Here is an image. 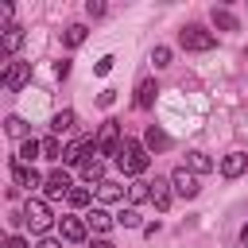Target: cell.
Returning <instances> with one entry per match:
<instances>
[{
  "instance_id": "1",
  "label": "cell",
  "mask_w": 248,
  "mask_h": 248,
  "mask_svg": "<svg viewBox=\"0 0 248 248\" xmlns=\"http://www.w3.org/2000/svg\"><path fill=\"white\" fill-rule=\"evenodd\" d=\"M116 167L132 178H140L147 167H151V151L143 147V140H124V151L116 155Z\"/></svg>"
},
{
  "instance_id": "2",
  "label": "cell",
  "mask_w": 248,
  "mask_h": 248,
  "mask_svg": "<svg viewBox=\"0 0 248 248\" xmlns=\"http://www.w3.org/2000/svg\"><path fill=\"white\" fill-rule=\"evenodd\" d=\"M124 151V140H120V120H105L101 124V132H97V155H105V159H116Z\"/></svg>"
},
{
  "instance_id": "3",
  "label": "cell",
  "mask_w": 248,
  "mask_h": 248,
  "mask_svg": "<svg viewBox=\"0 0 248 248\" xmlns=\"http://www.w3.org/2000/svg\"><path fill=\"white\" fill-rule=\"evenodd\" d=\"M178 46H182V50H213V46H217V35L205 31V27H198V23H186V27L178 31Z\"/></svg>"
},
{
  "instance_id": "4",
  "label": "cell",
  "mask_w": 248,
  "mask_h": 248,
  "mask_svg": "<svg viewBox=\"0 0 248 248\" xmlns=\"http://www.w3.org/2000/svg\"><path fill=\"white\" fill-rule=\"evenodd\" d=\"M23 221L31 225V232H39V236H46V229H50V221H54V213H50V205H46L43 198H27V205H23Z\"/></svg>"
},
{
  "instance_id": "5",
  "label": "cell",
  "mask_w": 248,
  "mask_h": 248,
  "mask_svg": "<svg viewBox=\"0 0 248 248\" xmlns=\"http://www.w3.org/2000/svg\"><path fill=\"white\" fill-rule=\"evenodd\" d=\"M89 155H97V136H81V140H74V143L66 147L62 163H66V167H81V163H89Z\"/></svg>"
},
{
  "instance_id": "6",
  "label": "cell",
  "mask_w": 248,
  "mask_h": 248,
  "mask_svg": "<svg viewBox=\"0 0 248 248\" xmlns=\"http://www.w3.org/2000/svg\"><path fill=\"white\" fill-rule=\"evenodd\" d=\"M170 186H174V194H178V198H186V202H190V198H198V190H202V186H198V174H194L186 163L170 170Z\"/></svg>"
},
{
  "instance_id": "7",
  "label": "cell",
  "mask_w": 248,
  "mask_h": 248,
  "mask_svg": "<svg viewBox=\"0 0 248 248\" xmlns=\"http://www.w3.org/2000/svg\"><path fill=\"white\" fill-rule=\"evenodd\" d=\"M70 190H74V182H70V174H66L62 167H54V170L46 174V182H43V194H46V198H62V194L70 198Z\"/></svg>"
},
{
  "instance_id": "8",
  "label": "cell",
  "mask_w": 248,
  "mask_h": 248,
  "mask_svg": "<svg viewBox=\"0 0 248 248\" xmlns=\"http://www.w3.org/2000/svg\"><path fill=\"white\" fill-rule=\"evenodd\" d=\"M12 178H16V186H23V190H39V186L46 182L35 167H23V163H12Z\"/></svg>"
},
{
  "instance_id": "9",
  "label": "cell",
  "mask_w": 248,
  "mask_h": 248,
  "mask_svg": "<svg viewBox=\"0 0 248 248\" xmlns=\"http://www.w3.org/2000/svg\"><path fill=\"white\" fill-rule=\"evenodd\" d=\"M27 78H31V66H27V62H8L0 81H4V89H19Z\"/></svg>"
},
{
  "instance_id": "10",
  "label": "cell",
  "mask_w": 248,
  "mask_h": 248,
  "mask_svg": "<svg viewBox=\"0 0 248 248\" xmlns=\"http://www.w3.org/2000/svg\"><path fill=\"white\" fill-rule=\"evenodd\" d=\"M244 170H248V155H244V151H229V155L221 159V174H225V178H240Z\"/></svg>"
},
{
  "instance_id": "11",
  "label": "cell",
  "mask_w": 248,
  "mask_h": 248,
  "mask_svg": "<svg viewBox=\"0 0 248 248\" xmlns=\"http://www.w3.org/2000/svg\"><path fill=\"white\" fill-rule=\"evenodd\" d=\"M85 225H89L93 232H101V236H105V232H108V229L116 225V217H112V213H108L105 205H93V209H89V217H85Z\"/></svg>"
},
{
  "instance_id": "12",
  "label": "cell",
  "mask_w": 248,
  "mask_h": 248,
  "mask_svg": "<svg viewBox=\"0 0 248 248\" xmlns=\"http://www.w3.org/2000/svg\"><path fill=\"white\" fill-rule=\"evenodd\" d=\"M58 232H62V240L78 244V240H85L89 225H85V221H78V217H62V221H58Z\"/></svg>"
},
{
  "instance_id": "13",
  "label": "cell",
  "mask_w": 248,
  "mask_h": 248,
  "mask_svg": "<svg viewBox=\"0 0 248 248\" xmlns=\"http://www.w3.org/2000/svg\"><path fill=\"white\" fill-rule=\"evenodd\" d=\"M155 93H159L155 78H143V81L136 85V108H140V112H147V108L155 105Z\"/></svg>"
},
{
  "instance_id": "14",
  "label": "cell",
  "mask_w": 248,
  "mask_h": 248,
  "mask_svg": "<svg viewBox=\"0 0 248 248\" xmlns=\"http://www.w3.org/2000/svg\"><path fill=\"white\" fill-rule=\"evenodd\" d=\"M19 46H23V27H19V23H8V27H4V46H0V54L12 58Z\"/></svg>"
},
{
  "instance_id": "15",
  "label": "cell",
  "mask_w": 248,
  "mask_h": 248,
  "mask_svg": "<svg viewBox=\"0 0 248 248\" xmlns=\"http://www.w3.org/2000/svg\"><path fill=\"white\" fill-rule=\"evenodd\" d=\"M170 198H174L170 178H155V182H151V202H155V209H167V205H170Z\"/></svg>"
},
{
  "instance_id": "16",
  "label": "cell",
  "mask_w": 248,
  "mask_h": 248,
  "mask_svg": "<svg viewBox=\"0 0 248 248\" xmlns=\"http://www.w3.org/2000/svg\"><path fill=\"white\" fill-rule=\"evenodd\" d=\"M143 147H147V151H167V147H170V136H167L163 128L147 124V132H143Z\"/></svg>"
},
{
  "instance_id": "17",
  "label": "cell",
  "mask_w": 248,
  "mask_h": 248,
  "mask_svg": "<svg viewBox=\"0 0 248 248\" xmlns=\"http://www.w3.org/2000/svg\"><path fill=\"white\" fill-rule=\"evenodd\" d=\"M35 159H43V140H35V136H31V140H23V143H19V155H16V163L31 167Z\"/></svg>"
},
{
  "instance_id": "18",
  "label": "cell",
  "mask_w": 248,
  "mask_h": 248,
  "mask_svg": "<svg viewBox=\"0 0 248 248\" xmlns=\"http://www.w3.org/2000/svg\"><path fill=\"white\" fill-rule=\"evenodd\" d=\"M85 35H89V27H85V23H70V27L62 31V46H70V50H78V46L85 43Z\"/></svg>"
},
{
  "instance_id": "19",
  "label": "cell",
  "mask_w": 248,
  "mask_h": 248,
  "mask_svg": "<svg viewBox=\"0 0 248 248\" xmlns=\"http://www.w3.org/2000/svg\"><path fill=\"white\" fill-rule=\"evenodd\" d=\"M97 198H101L105 205H112V202H124V186H120V182H112V178H105V182L97 186Z\"/></svg>"
},
{
  "instance_id": "20",
  "label": "cell",
  "mask_w": 248,
  "mask_h": 248,
  "mask_svg": "<svg viewBox=\"0 0 248 248\" xmlns=\"http://www.w3.org/2000/svg\"><path fill=\"white\" fill-rule=\"evenodd\" d=\"M209 19H213V27H217V31H236V27H240V23H236V16H232L229 8H213V12H209Z\"/></svg>"
},
{
  "instance_id": "21",
  "label": "cell",
  "mask_w": 248,
  "mask_h": 248,
  "mask_svg": "<svg viewBox=\"0 0 248 248\" xmlns=\"http://www.w3.org/2000/svg\"><path fill=\"white\" fill-rule=\"evenodd\" d=\"M186 167H190L194 174H209V170H213V159H209L205 151H186Z\"/></svg>"
},
{
  "instance_id": "22",
  "label": "cell",
  "mask_w": 248,
  "mask_h": 248,
  "mask_svg": "<svg viewBox=\"0 0 248 248\" xmlns=\"http://www.w3.org/2000/svg\"><path fill=\"white\" fill-rule=\"evenodd\" d=\"M81 178H85L89 186H101V182H105V163H101V159L81 163Z\"/></svg>"
},
{
  "instance_id": "23",
  "label": "cell",
  "mask_w": 248,
  "mask_h": 248,
  "mask_svg": "<svg viewBox=\"0 0 248 248\" xmlns=\"http://www.w3.org/2000/svg\"><path fill=\"white\" fill-rule=\"evenodd\" d=\"M74 120H78V116H74V108H62V112H54V116H50V132H54V136H62V132H70V128H74Z\"/></svg>"
},
{
  "instance_id": "24",
  "label": "cell",
  "mask_w": 248,
  "mask_h": 248,
  "mask_svg": "<svg viewBox=\"0 0 248 248\" xmlns=\"http://www.w3.org/2000/svg\"><path fill=\"white\" fill-rule=\"evenodd\" d=\"M66 151H62V143H58V136H46L43 140V159H50V163H58Z\"/></svg>"
},
{
  "instance_id": "25",
  "label": "cell",
  "mask_w": 248,
  "mask_h": 248,
  "mask_svg": "<svg viewBox=\"0 0 248 248\" xmlns=\"http://www.w3.org/2000/svg\"><path fill=\"white\" fill-rule=\"evenodd\" d=\"M128 198H132V205L151 202V182H132V186H128Z\"/></svg>"
},
{
  "instance_id": "26",
  "label": "cell",
  "mask_w": 248,
  "mask_h": 248,
  "mask_svg": "<svg viewBox=\"0 0 248 248\" xmlns=\"http://www.w3.org/2000/svg\"><path fill=\"white\" fill-rule=\"evenodd\" d=\"M116 225H124V229H140V225H143V221H140V209H136V205L120 209V213H116Z\"/></svg>"
},
{
  "instance_id": "27",
  "label": "cell",
  "mask_w": 248,
  "mask_h": 248,
  "mask_svg": "<svg viewBox=\"0 0 248 248\" xmlns=\"http://www.w3.org/2000/svg\"><path fill=\"white\" fill-rule=\"evenodd\" d=\"M4 128H8V136H16L19 143H23V140H31V136H27V124H23L19 116H8V120H4Z\"/></svg>"
},
{
  "instance_id": "28",
  "label": "cell",
  "mask_w": 248,
  "mask_h": 248,
  "mask_svg": "<svg viewBox=\"0 0 248 248\" xmlns=\"http://www.w3.org/2000/svg\"><path fill=\"white\" fill-rule=\"evenodd\" d=\"M66 202H70V205H74V209H85V205H89V202H93V194H89V190H85V186H74V190H70V198H66Z\"/></svg>"
},
{
  "instance_id": "29",
  "label": "cell",
  "mask_w": 248,
  "mask_h": 248,
  "mask_svg": "<svg viewBox=\"0 0 248 248\" xmlns=\"http://www.w3.org/2000/svg\"><path fill=\"white\" fill-rule=\"evenodd\" d=\"M151 62H155V70H167L170 66V46H155L151 50Z\"/></svg>"
},
{
  "instance_id": "30",
  "label": "cell",
  "mask_w": 248,
  "mask_h": 248,
  "mask_svg": "<svg viewBox=\"0 0 248 248\" xmlns=\"http://www.w3.org/2000/svg\"><path fill=\"white\" fill-rule=\"evenodd\" d=\"M105 12H108V8H105V0H85V16H89V19H101Z\"/></svg>"
},
{
  "instance_id": "31",
  "label": "cell",
  "mask_w": 248,
  "mask_h": 248,
  "mask_svg": "<svg viewBox=\"0 0 248 248\" xmlns=\"http://www.w3.org/2000/svg\"><path fill=\"white\" fill-rule=\"evenodd\" d=\"M112 62H116V58H112V54H101V58H97V62H93V74H101V78H105V74H108V70H112Z\"/></svg>"
},
{
  "instance_id": "32",
  "label": "cell",
  "mask_w": 248,
  "mask_h": 248,
  "mask_svg": "<svg viewBox=\"0 0 248 248\" xmlns=\"http://www.w3.org/2000/svg\"><path fill=\"white\" fill-rule=\"evenodd\" d=\"M35 248H62V240H58V236H39Z\"/></svg>"
},
{
  "instance_id": "33",
  "label": "cell",
  "mask_w": 248,
  "mask_h": 248,
  "mask_svg": "<svg viewBox=\"0 0 248 248\" xmlns=\"http://www.w3.org/2000/svg\"><path fill=\"white\" fill-rule=\"evenodd\" d=\"M112 101H116V89H105V93H101V97H97V105H101V108H108V105H112Z\"/></svg>"
},
{
  "instance_id": "34",
  "label": "cell",
  "mask_w": 248,
  "mask_h": 248,
  "mask_svg": "<svg viewBox=\"0 0 248 248\" xmlns=\"http://www.w3.org/2000/svg\"><path fill=\"white\" fill-rule=\"evenodd\" d=\"M4 248H31V244H27V240H23V236H16V232H12V236H8V240H4Z\"/></svg>"
},
{
  "instance_id": "35",
  "label": "cell",
  "mask_w": 248,
  "mask_h": 248,
  "mask_svg": "<svg viewBox=\"0 0 248 248\" xmlns=\"http://www.w3.org/2000/svg\"><path fill=\"white\" fill-rule=\"evenodd\" d=\"M54 74H58V78H70V58H62V62L54 66Z\"/></svg>"
},
{
  "instance_id": "36",
  "label": "cell",
  "mask_w": 248,
  "mask_h": 248,
  "mask_svg": "<svg viewBox=\"0 0 248 248\" xmlns=\"http://www.w3.org/2000/svg\"><path fill=\"white\" fill-rule=\"evenodd\" d=\"M93 248H116V244H112V240H105V236H97V240H93Z\"/></svg>"
},
{
  "instance_id": "37",
  "label": "cell",
  "mask_w": 248,
  "mask_h": 248,
  "mask_svg": "<svg viewBox=\"0 0 248 248\" xmlns=\"http://www.w3.org/2000/svg\"><path fill=\"white\" fill-rule=\"evenodd\" d=\"M240 244H248V221H244V229H240Z\"/></svg>"
},
{
  "instance_id": "38",
  "label": "cell",
  "mask_w": 248,
  "mask_h": 248,
  "mask_svg": "<svg viewBox=\"0 0 248 248\" xmlns=\"http://www.w3.org/2000/svg\"><path fill=\"white\" fill-rule=\"evenodd\" d=\"M244 248H248V244H244Z\"/></svg>"
}]
</instances>
